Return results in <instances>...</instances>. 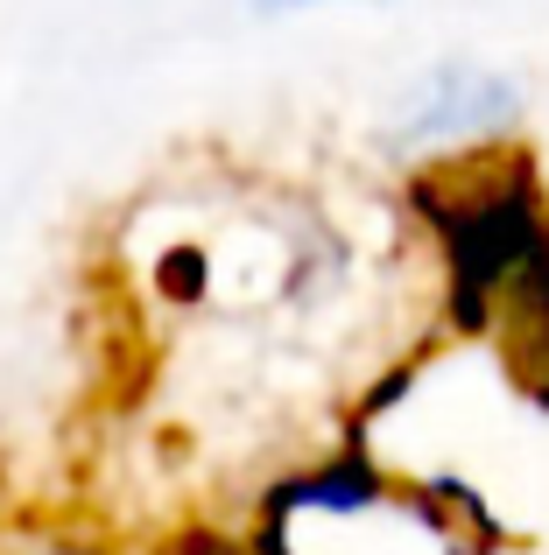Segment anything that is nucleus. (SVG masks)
<instances>
[{"mask_svg": "<svg viewBox=\"0 0 549 555\" xmlns=\"http://www.w3.org/2000/svg\"><path fill=\"white\" fill-rule=\"evenodd\" d=\"M247 555H486L437 486L373 464H317L268 492Z\"/></svg>", "mask_w": 549, "mask_h": 555, "instance_id": "f257e3e1", "label": "nucleus"}, {"mask_svg": "<svg viewBox=\"0 0 549 555\" xmlns=\"http://www.w3.org/2000/svg\"><path fill=\"white\" fill-rule=\"evenodd\" d=\"M522 120V85L486 64H430L409 92L387 106L381 141L395 155H465L500 141Z\"/></svg>", "mask_w": 549, "mask_h": 555, "instance_id": "f03ea898", "label": "nucleus"}, {"mask_svg": "<svg viewBox=\"0 0 549 555\" xmlns=\"http://www.w3.org/2000/svg\"><path fill=\"white\" fill-rule=\"evenodd\" d=\"M0 555H169V548L113 534V528H99V520L14 514V520H0Z\"/></svg>", "mask_w": 549, "mask_h": 555, "instance_id": "7ed1b4c3", "label": "nucleus"}, {"mask_svg": "<svg viewBox=\"0 0 549 555\" xmlns=\"http://www.w3.org/2000/svg\"><path fill=\"white\" fill-rule=\"evenodd\" d=\"M261 8H317V0H261Z\"/></svg>", "mask_w": 549, "mask_h": 555, "instance_id": "20e7f679", "label": "nucleus"}]
</instances>
